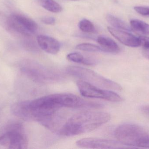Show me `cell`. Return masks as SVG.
<instances>
[{
	"mask_svg": "<svg viewBox=\"0 0 149 149\" xmlns=\"http://www.w3.org/2000/svg\"><path fill=\"white\" fill-rule=\"evenodd\" d=\"M23 45L25 49L31 51H36L37 50V48L34 42L29 40H26L23 42Z\"/></svg>",
	"mask_w": 149,
	"mask_h": 149,
	"instance_id": "cell-19",
	"label": "cell"
},
{
	"mask_svg": "<svg viewBox=\"0 0 149 149\" xmlns=\"http://www.w3.org/2000/svg\"><path fill=\"white\" fill-rule=\"evenodd\" d=\"M76 49L83 51L89 52H103L101 47L93 44L88 43H83L76 45Z\"/></svg>",
	"mask_w": 149,
	"mask_h": 149,
	"instance_id": "cell-16",
	"label": "cell"
},
{
	"mask_svg": "<svg viewBox=\"0 0 149 149\" xmlns=\"http://www.w3.org/2000/svg\"><path fill=\"white\" fill-rule=\"evenodd\" d=\"M97 42L101 45L103 52L112 53H119L120 49L117 44L111 38L100 36L97 39Z\"/></svg>",
	"mask_w": 149,
	"mask_h": 149,
	"instance_id": "cell-11",
	"label": "cell"
},
{
	"mask_svg": "<svg viewBox=\"0 0 149 149\" xmlns=\"http://www.w3.org/2000/svg\"><path fill=\"white\" fill-rule=\"evenodd\" d=\"M132 29L144 35H149V24L138 19H132L130 21Z\"/></svg>",
	"mask_w": 149,
	"mask_h": 149,
	"instance_id": "cell-14",
	"label": "cell"
},
{
	"mask_svg": "<svg viewBox=\"0 0 149 149\" xmlns=\"http://www.w3.org/2000/svg\"><path fill=\"white\" fill-rule=\"evenodd\" d=\"M0 145L9 149L27 148L28 140L22 124L12 122L0 129Z\"/></svg>",
	"mask_w": 149,
	"mask_h": 149,
	"instance_id": "cell-4",
	"label": "cell"
},
{
	"mask_svg": "<svg viewBox=\"0 0 149 149\" xmlns=\"http://www.w3.org/2000/svg\"><path fill=\"white\" fill-rule=\"evenodd\" d=\"M80 29L86 33H94L95 31V27L90 21L86 19H83L80 21L79 23Z\"/></svg>",
	"mask_w": 149,
	"mask_h": 149,
	"instance_id": "cell-17",
	"label": "cell"
},
{
	"mask_svg": "<svg viewBox=\"0 0 149 149\" xmlns=\"http://www.w3.org/2000/svg\"><path fill=\"white\" fill-rule=\"evenodd\" d=\"M72 1H79V0H72Z\"/></svg>",
	"mask_w": 149,
	"mask_h": 149,
	"instance_id": "cell-25",
	"label": "cell"
},
{
	"mask_svg": "<svg viewBox=\"0 0 149 149\" xmlns=\"http://www.w3.org/2000/svg\"><path fill=\"white\" fill-rule=\"evenodd\" d=\"M107 20L110 24L117 29H121L127 31L132 30L131 27L121 19L111 15H108L107 16Z\"/></svg>",
	"mask_w": 149,
	"mask_h": 149,
	"instance_id": "cell-15",
	"label": "cell"
},
{
	"mask_svg": "<svg viewBox=\"0 0 149 149\" xmlns=\"http://www.w3.org/2000/svg\"><path fill=\"white\" fill-rule=\"evenodd\" d=\"M141 45H142L143 50H149V37L141 36L139 37Z\"/></svg>",
	"mask_w": 149,
	"mask_h": 149,
	"instance_id": "cell-21",
	"label": "cell"
},
{
	"mask_svg": "<svg viewBox=\"0 0 149 149\" xmlns=\"http://www.w3.org/2000/svg\"><path fill=\"white\" fill-rule=\"evenodd\" d=\"M76 145L79 148H85L120 149L126 148L124 147V145L118 141L96 138L81 139L76 142Z\"/></svg>",
	"mask_w": 149,
	"mask_h": 149,
	"instance_id": "cell-8",
	"label": "cell"
},
{
	"mask_svg": "<svg viewBox=\"0 0 149 149\" xmlns=\"http://www.w3.org/2000/svg\"><path fill=\"white\" fill-rule=\"evenodd\" d=\"M0 25L7 31L11 32L10 16L2 11H0Z\"/></svg>",
	"mask_w": 149,
	"mask_h": 149,
	"instance_id": "cell-18",
	"label": "cell"
},
{
	"mask_svg": "<svg viewBox=\"0 0 149 149\" xmlns=\"http://www.w3.org/2000/svg\"><path fill=\"white\" fill-rule=\"evenodd\" d=\"M141 110L145 113L148 114L149 115V106L142 107L141 108Z\"/></svg>",
	"mask_w": 149,
	"mask_h": 149,
	"instance_id": "cell-23",
	"label": "cell"
},
{
	"mask_svg": "<svg viewBox=\"0 0 149 149\" xmlns=\"http://www.w3.org/2000/svg\"><path fill=\"white\" fill-rule=\"evenodd\" d=\"M41 20L43 23L49 25H53L56 23V19L52 17H43L41 18Z\"/></svg>",
	"mask_w": 149,
	"mask_h": 149,
	"instance_id": "cell-22",
	"label": "cell"
},
{
	"mask_svg": "<svg viewBox=\"0 0 149 149\" xmlns=\"http://www.w3.org/2000/svg\"><path fill=\"white\" fill-rule=\"evenodd\" d=\"M135 10L142 15L149 16V7L136 6L134 8Z\"/></svg>",
	"mask_w": 149,
	"mask_h": 149,
	"instance_id": "cell-20",
	"label": "cell"
},
{
	"mask_svg": "<svg viewBox=\"0 0 149 149\" xmlns=\"http://www.w3.org/2000/svg\"><path fill=\"white\" fill-rule=\"evenodd\" d=\"M107 29L113 36L124 45L132 47L141 46L139 37H136L133 34L110 27H108Z\"/></svg>",
	"mask_w": 149,
	"mask_h": 149,
	"instance_id": "cell-9",
	"label": "cell"
},
{
	"mask_svg": "<svg viewBox=\"0 0 149 149\" xmlns=\"http://www.w3.org/2000/svg\"><path fill=\"white\" fill-rule=\"evenodd\" d=\"M76 84L81 94L84 97L102 99L115 102H120L123 100L120 95L111 90L102 89L82 80H78Z\"/></svg>",
	"mask_w": 149,
	"mask_h": 149,
	"instance_id": "cell-6",
	"label": "cell"
},
{
	"mask_svg": "<svg viewBox=\"0 0 149 149\" xmlns=\"http://www.w3.org/2000/svg\"><path fill=\"white\" fill-rule=\"evenodd\" d=\"M11 32H17L25 36L34 34L38 29L37 24L32 19L19 14L10 16Z\"/></svg>",
	"mask_w": 149,
	"mask_h": 149,
	"instance_id": "cell-7",
	"label": "cell"
},
{
	"mask_svg": "<svg viewBox=\"0 0 149 149\" xmlns=\"http://www.w3.org/2000/svg\"><path fill=\"white\" fill-rule=\"evenodd\" d=\"M37 40L41 49L49 54L55 55L60 50V43L53 38L45 35H39Z\"/></svg>",
	"mask_w": 149,
	"mask_h": 149,
	"instance_id": "cell-10",
	"label": "cell"
},
{
	"mask_svg": "<svg viewBox=\"0 0 149 149\" xmlns=\"http://www.w3.org/2000/svg\"><path fill=\"white\" fill-rule=\"evenodd\" d=\"M109 114L100 111H87L75 114L61 128L59 133L71 136L95 130L110 120Z\"/></svg>",
	"mask_w": 149,
	"mask_h": 149,
	"instance_id": "cell-1",
	"label": "cell"
},
{
	"mask_svg": "<svg viewBox=\"0 0 149 149\" xmlns=\"http://www.w3.org/2000/svg\"><path fill=\"white\" fill-rule=\"evenodd\" d=\"M40 6L48 11L59 13L63 10L62 6L54 0H37Z\"/></svg>",
	"mask_w": 149,
	"mask_h": 149,
	"instance_id": "cell-13",
	"label": "cell"
},
{
	"mask_svg": "<svg viewBox=\"0 0 149 149\" xmlns=\"http://www.w3.org/2000/svg\"><path fill=\"white\" fill-rule=\"evenodd\" d=\"M143 54L145 57L149 59V50H143Z\"/></svg>",
	"mask_w": 149,
	"mask_h": 149,
	"instance_id": "cell-24",
	"label": "cell"
},
{
	"mask_svg": "<svg viewBox=\"0 0 149 149\" xmlns=\"http://www.w3.org/2000/svg\"><path fill=\"white\" fill-rule=\"evenodd\" d=\"M19 69L28 78L39 84L56 83L63 78L59 72L32 59L22 60L19 64Z\"/></svg>",
	"mask_w": 149,
	"mask_h": 149,
	"instance_id": "cell-2",
	"label": "cell"
},
{
	"mask_svg": "<svg viewBox=\"0 0 149 149\" xmlns=\"http://www.w3.org/2000/svg\"><path fill=\"white\" fill-rule=\"evenodd\" d=\"M68 74L100 88L113 91H121V86L116 82L107 79L89 69L80 66H70L66 69Z\"/></svg>",
	"mask_w": 149,
	"mask_h": 149,
	"instance_id": "cell-5",
	"label": "cell"
},
{
	"mask_svg": "<svg viewBox=\"0 0 149 149\" xmlns=\"http://www.w3.org/2000/svg\"><path fill=\"white\" fill-rule=\"evenodd\" d=\"M67 58L70 61L86 65H93L96 64V61L94 59L85 57L81 53L79 52H72L70 53L67 55Z\"/></svg>",
	"mask_w": 149,
	"mask_h": 149,
	"instance_id": "cell-12",
	"label": "cell"
},
{
	"mask_svg": "<svg viewBox=\"0 0 149 149\" xmlns=\"http://www.w3.org/2000/svg\"><path fill=\"white\" fill-rule=\"evenodd\" d=\"M115 136L125 146L149 148V132L139 125L122 124L116 129Z\"/></svg>",
	"mask_w": 149,
	"mask_h": 149,
	"instance_id": "cell-3",
	"label": "cell"
}]
</instances>
